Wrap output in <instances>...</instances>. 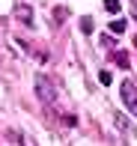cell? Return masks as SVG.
Masks as SVG:
<instances>
[{"label":"cell","instance_id":"cell-5","mask_svg":"<svg viewBox=\"0 0 137 146\" xmlns=\"http://www.w3.org/2000/svg\"><path fill=\"white\" fill-rule=\"evenodd\" d=\"M81 30H83V33H93V18H89V15L81 18Z\"/></svg>","mask_w":137,"mask_h":146},{"label":"cell","instance_id":"cell-7","mask_svg":"<svg viewBox=\"0 0 137 146\" xmlns=\"http://www.w3.org/2000/svg\"><path fill=\"white\" fill-rule=\"evenodd\" d=\"M104 9L107 12H119V0H104Z\"/></svg>","mask_w":137,"mask_h":146},{"label":"cell","instance_id":"cell-8","mask_svg":"<svg viewBox=\"0 0 137 146\" xmlns=\"http://www.w3.org/2000/svg\"><path fill=\"white\" fill-rule=\"evenodd\" d=\"M116 125H119L122 131H128V122H125V116H122V113H116Z\"/></svg>","mask_w":137,"mask_h":146},{"label":"cell","instance_id":"cell-3","mask_svg":"<svg viewBox=\"0 0 137 146\" xmlns=\"http://www.w3.org/2000/svg\"><path fill=\"white\" fill-rule=\"evenodd\" d=\"M15 15L21 18L24 27H36V24H33V9H30L27 3H15Z\"/></svg>","mask_w":137,"mask_h":146},{"label":"cell","instance_id":"cell-9","mask_svg":"<svg viewBox=\"0 0 137 146\" xmlns=\"http://www.w3.org/2000/svg\"><path fill=\"white\" fill-rule=\"evenodd\" d=\"M134 45H137V36H134Z\"/></svg>","mask_w":137,"mask_h":146},{"label":"cell","instance_id":"cell-2","mask_svg":"<svg viewBox=\"0 0 137 146\" xmlns=\"http://www.w3.org/2000/svg\"><path fill=\"white\" fill-rule=\"evenodd\" d=\"M119 92H122V102H125L128 108H131L134 113H137V96H134V84H131V81H125V84L119 87Z\"/></svg>","mask_w":137,"mask_h":146},{"label":"cell","instance_id":"cell-1","mask_svg":"<svg viewBox=\"0 0 137 146\" xmlns=\"http://www.w3.org/2000/svg\"><path fill=\"white\" fill-rule=\"evenodd\" d=\"M36 92H39V98H42V104L57 108V92H54V87H51V81L45 75H36Z\"/></svg>","mask_w":137,"mask_h":146},{"label":"cell","instance_id":"cell-4","mask_svg":"<svg viewBox=\"0 0 137 146\" xmlns=\"http://www.w3.org/2000/svg\"><path fill=\"white\" fill-rule=\"evenodd\" d=\"M107 27H110V33H116V36H119V33H125V21H122V18H116V21H110Z\"/></svg>","mask_w":137,"mask_h":146},{"label":"cell","instance_id":"cell-6","mask_svg":"<svg viewBox=\"0 0 137 146\" xmlns=\"http://www.w3.org/2000/svg\"><path fill=\"white\" fill-rule=\"evenodd\" d=\"M99 81L104 84V87H107V84H113V75H110V72L104 69V72H99Z\"/></svg>","mask_w":137,"mask_h":146}]
</instances>
